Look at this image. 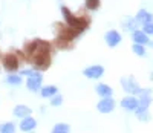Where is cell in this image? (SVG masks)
I'll return each instance as SVG.
<instances>
[{
    "label": "cell",
    "instance_id": "15",
    "mask_svg": "<svg viewBox=\"0 0 153 133\" xmlns=\"http://www.w3.org/2000/svg\"><path fill=\"white\" fill-rule=\"evenodd\" d=\"M95 90H97V94H98L101 98H103V97H112V95H113V90H112V87H110L109 84H104V83H100V84H97Z\"/></svg>",
    "mask_w": 153,
    "mask_h": 133
},
{
    "label": "cell",
    "instance_id": "17",
    "mask_svg": "<svg viewBox=\"0 0 153 133\" xmlns=\"http://www.w3.org/2000/svg\"><path fill=\"white\" fill-rule=\"evenodd\" d=\"M31 109L28 107V106H23V104H19L14 107V116L17 118H25V116H29L31 115Z\"/></svg>",
    "mask_w": 153,
    "mask_h": 133
},
{
    "label": "cell",
    "instance_id": "27",
    "mask_svg": "<svg viewBox=\"0 0 153 133\" xmlns=\"http://www.w3.org/2000/svg\"><path fill=\"white\" fill-rule=\"evenodd\" d=\"M150 80H152V81H153V71H152V75H150Z\"/></svg>",
    "mask_w": 153,
    "mask_h": 133
},
{
    "label": "cell",
    "instance_id": "6",
    "mask_svg": "<svg viewBox=\"0 0 153 133\" xmlns=\"http://www.w3.org/2000/svg\"><path fill=\"white\" fill-rule=\"evenodd\" d=\"M83 75L89 80H98L104 75V68L100 64H94V66H89L83 71Z\"/></svg>",
    "mask_w": 153,
    "mask_h": 133
},
{
    "label": "cell",
    "instance_id": "12",
    "mask_svg": "<svg viewBox=\"0 0 153 133\" xmlns=\"http://www.w3.org/2000/svg\"><path fill=\"white\" fill-rule=\"evenodd\" d=\"M132 40H133V43H139V45H149V42H150L149 34H146L143 29L141 31L135 29L132 32Z\"/></svg>",
    "mask_w": 153,
    "mask_h": 133
},
{
    "label": "cell",
    "instance_id": "25",
    "mask_svg": "<svg viewBox=\"0 0 153 133\" xmlns=\"http://www.w3.org/2000/svg\"><path fill=\"white\" fill-rule=\"evenodd\" d=\"M61 103H63V97L58 95V94H55V95L52 97V100H51V106H54V107H57V106H61Z\"/></svg>",
    "mask_w": 153,
    "mask_h": 133
},
{
    "label": "cell",
    "instance_id": "10",
    "mask_svg": "<svg viewBox=\"0 0 153 133\" xmlns=\"http://www.w3.org/2000/svg\"><path fill=\"white\" fill-rule=\"evenodd\" d=\"M104 40H106V45H107L109 48H115V46H118V45L121 43V40H123V38H121V34H120L118 31L110 29V31L106 32Z\"/></svg>",
    "mask_w": 153,
    "mask_h": 133
},
{
    "label": "cell",
    "instance_id": "21",
    "mask_svg": "<svg viewBox=\"0 0 153 133\" xmlns=\"http://www.w3.org/2000/svg\"><path fill=\"white\" fill-rule=\"evenodd\" d=\"M84 6L89 11H97V9H100L101 2L100 0H84Z\"/></svg>",
    "mask_w": 153,
    "mask_h": 133
},
{
    "label": "cell",
    "instance_id": "7",
    "mask_svg": "<svg viewBox=\"0 0 153 133\" xmlns=\"http://www.w3.org/2000/svg\"><path fill=\"white\" fill-rule=\"evenodd\" d=\"M42 81H43V75H40L38 72H34L32 75L28 77V81H26V86L31 92H38L42 87Z\"/></svg>",
    "mask_w": 153,
    "mask_h": 133
},
{
    "label": "cell",
    "instance_id": "16",
    "mask_svg": "<svg viewBox=\"0 0 153 133\" xmlns=\"http://www.w3.org/2000/svg\"><path fill=\"white\" fill-rule=\"evenodd\" d=\"M121 25H123V29L133 32V31L136 29V26H138V22H136V19H133V17H124L123 22H121Z\"/></svg>",
    "mask_w": 153,
    "mask_h": 133
},
{
    "label": "cell",
    "instance_id": "22",
    "mask_svg": "<svg viewBox=\"0 0 153 133\" xmlns=\"http://www.w3.org/2000/svg\"><path fill=\"white\" fill-rule=\"evenodd\" d=\"M69 130H71V127H69L68 124H65V123L55 124V126H54V129H52V132H54V133H68Z\"/></svg>",
    "mask_w": 153,
    "mask_h": 133
},
{
    "label": "cell",
    "instance_id": "14",
    "mask_svg": "<svg viewBox=\"0 0 153 133\" xmlns=\"http://www.w3.org/2000/svg\"><path fill=\"white\" fill-rule=\"evenodd\" d=\"M135 19H136V22H138V23H141V25L149 23V22H153V16L150 14V12H149L147 9H139Z\"/></svg>",
    "mask_w": 153,
    "mask_h": 133
},
{
    "label": "cell",
    "instance_id": "4",
    "mask_svg": "<svg viewBox=\"0 0 153 133\" xmlns=\"http://www.w3.org/2000/svg\"><path fill=\"white\" fill-rule=\"evenodd\" d=\"M20 57L16 54V52H9V54H5L2 58V66L3 69L8 72H16L19 71V66H20Z\"/></svg>",
    "mask_w": 153,
    "mask_h": 133
},
{
    "label": "cell",
    "instance_id": "13",
    "mask_svg": "<svg viewBox=\"0 0 153 133\" xmlns=\"http://www.w3.org/2000/svg\"><path fill=\"white\" fill-rule=\"evenodd\" d=\"M37 127V121L31 116H25L22 118V123H20V130L22 132H31Z\"/></svg>",
    "mask_w": 153,
    "mask_h": 133
},
{
    "label": "cell",
    "instance_id": "26",
    "mask_svg": "<svg viewBox=\"0 0 153 133\" xmlns=\"http://www.w3.org/2000/svg\"><path fill=\"white\" fill-rule=\"evenodd\" d=\"M143 31L149 35H153V22H149V23H144L143 25Z\"/></svg>",
    "mask_w": 153,
    "mask_h": 133
},
{
    "label": "cell",
    "instance_id": "23",
    "mask_svg": "<svg viewBox=\"0 0 153 133\" xmlns=\"http://www.w3.org/2000/svg\"><path fill=\"white\" fill-rule=\"evenodd\" d=\"M6 83L11 86H20L22 84V77L20 75H9L6 78Z\"/></svg>",
    "mask_w": 153,
    "mask_h": 133
},
{
    "label": "cell",
    "instance_id": "5",
    "mask_svg": "<svg viewBox=\"0 0 153 133\" xmlns=\"http://www.w3.org/2000/svg\"><path fill=\"white\" fill-rule=\"evenodd\" d=\"M121 86H123L124 92H127L129 95H139V92L143 89L132 75L130 77H123L121 78Z\"/></svg>",
    "mask_w": 153,
    "mask_h": 133
},
{
    "label": "cell",
    "instance_id": "24",
    "mask_svg": "<svg viewBox=\"0 0 153 133\" xmlns=\"http://www.w3.org/2000/svg\"><path fill=\"white\" fill-rule=\"evenodd\" d=\"M0 132L2 133H12V132H16V126L12 123H3L0 126Z\"/></svg>",
    "mask_w": 153,
    "mask_h": 133
},
{
    "label": "cell",
    "instance_id": "1",
    "mask_svg": "<svg viewBox=\"0 0 153 133\" xmlns=\"http://www.w3.org/2000/svg\"><path fill=\"white\" fill-rule=\"evenodd\" d=\"M51 51H52V46H51L49 42H45V40H32V42H26L23 48V52L26 55V60L32 63V66L37 71H46L51 66Z\"/></svg>",
    "mask_w": 153,
    "mask_h": 133
},
{
    "label": "cell",
    "instance_id": "11",
    "mask_svg": "<svg viewBox=\"0 0 153 133\" xmlns=\"http://www.w3.org/2000/svg\"><path fill=\"white\" fill-rule=\"evenodd\" d=\"M138 98L136 95H129V97H126L121 100V107L124 110H129V112H135L138 109Z\"/></svg>",
    "mask_w": 153,
    "mask_h": 133
},
{
    "label": "cell",
    "instance_id": "19",
    "mask_svg": "<svg viewBox=\"0 0 153 133\" xmlns=\"http://www.w3.org/2000/svg\"><path fill=\"white\" fill-rule=\"evenodd\" d=\"M57 92H58V89L55 86H46V87H42L40 94H42L43 98H52Z\"/></svg>",
    "mask_w": 153,
    "mask_h": 133
},
{
    "label": "cell",
    "instance_id": "8",
    "mask_svg": "<svg viewBox=\"0 0 153 133\" xmlns=\"http://www.w3.org/2000/svg\"><path fill=\"white\" fill-rule=\"evenodd\" d=\"M97 109L101 113H110L115 109V100L112 97H103V100H100V103L97 104Z\"/></svg>",
    "mask_w": 153,
    "mask_h": 133
},
{
    "label": "cell",
    "instance_id": "3",
    "mask_svg": "<svg viewBox=\"0 0 153 133\" xmlns=\"http://www.w3.org/2000/svg\"><path fill=\"white\" fill-rule=\"evenodd\" d=\"M61 14H63V17H65V22L71 26V28L76 29L78 32H84L89 28V25H91V17H89V16H86V14L75 16L66 6L61 8Z\"/></svg>",
    "mask_w": 153,
    "mask_h": 133
},
{
    "label": "cell",
    "instance_id": "2",
    "mask_svg": "<svg viewBox=\"0 0 153 133\" xmlns=\"http://www.w3.org/2000/svg\"><path fill=\"white\" fill-rule=\"evenodd\" d=\"M55 29H57L55 46L58 49H71L74 46V40L81 34L76 29L71 28L68 23H55Z\"/></svg>",
    "mask_w": 153,
    "mask_h": 133
},
{
    "label": "cell",
    "instance_id": "20",
    "mask_svg": "<svg viewBox=\"0 0 153 133\" xmlns=\"http://www.w3.org/2000/svg\"><path fill=\"white\" fill-rule=\"evenodd\" d=\"M132 51H133V54H135V55H138V57H146V55H147L146 45L133 43V46H132Z\"/></svg>",
    "mask_w": 153,
    "mask_h": 133
},
{
    "label": "cell",
    "instance_id": "18",
    "mask_svg": "<svg viewBox=\"0 0 153 133\" xmlns=\"http://www.w3.org/2000/svg\"><path fill=\"white\" fill-rule=\"evenodd\" d=\"M135 115L138 116L139 121H143V123H147V121H150V119H152V116H150V113H149V109L138 107V109L135 110Z\"/></svg>",
    "mask_w": 153,
    "mask_h": 133
},
{
    "label": "cell",
    "instance_id": "9",
    "mask_svg": "<svg viewBox=\"0 0 153 133\" xmlns=\"http://www.w3.org/2000/svg\"><path fill=\"white\" fill-rule=\"evenodd\" d=\"M152 89H141V92H139V98H138V107L141 109H149L150 104H152Z\"/></svg>",
    "mask_w": 153,
    "mask_h": 133
}]
</instances>
